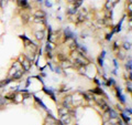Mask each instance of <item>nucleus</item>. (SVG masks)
Segmentation results:
<instances>
[{
	"mask_svg": "<svg viewBox=\"0 0 132 125\" xmlns=\"http://www.w3.org/2000/svg\"><path fill=\"white\" fill-rule=\"evenodd\" d=\"M61 122H62V124H63V125H67V124H69V123H70V116H69V114L62 115Z\"/></svg>",
	"mask_w": 132,
	"mask_h": 125,
	"instance_id": "1",
	"label": "nucleus"
},
{
	"mask_svg": "<svg viewBox=\"0 0 132 125\" xmlns=\"http://www.w3.org/2000/svg\"><path fill=\"white\" fill-rule=\"evenodd\" d=\"M22 66H23L24 70H29V68H30V62H29V60H24L23 62H22Z\"/></svg>",
	"mask_w": 132,
	"mask_h": 125,
	"instance_id": "2",
	"label": "nucleus"
},
{
	"mask_svg": "<svg viewBox=\"0 0 132 125\" xmlns=\"http://www.w3.org/2000/svg\"><path fill=\"white\" fill-rule=\"evenodd\" d=\"M68 113V110L67 107H62V109H60V114L61 115H65Z\"/></svg>",
	"mask_w": 132,
	"mask_h": 125,
	"instance_id": "3",
	"label": "nucleus"
},
{
	"mask_svg": "<svg viewBox=\"0 0 132 125\" xmlns=\"http://www.w3.org/2000/svg\"><path fill=\"white\" fill-rule=\"evenodd\" d=\"M70 96H67L66 99H65V101H64V103H65V105H66V107L67 106H69V104H70Z\"/></svg>",
	"mask_w": 132,
	"mask_h": 125,
	"instance_id": "4",
	"label": "nucleus"
},
{
	"mask_svg": "<svg viewBox=\"0 0 132 125\" xmlns=\"http://www.w3.org/2000/svg\"><path fill=\"white\" fill-rule=\"evenodd\" d=\"M35 36H36V38H38V39L42 40V39H43L44 33H43V32H36V33H35Z\"/></svg>",
	"mask_w": 132,
	"mask_h": 125,
	"instance_id": "5",
	"label": "nucleus"
},
{
	"mask_svg": "<svg viewBox=\"0 0 132 125\" xmlns=\"http://www.w3.org/2000/svg\"><path fill=\"white\" fill-rule=\"evenodd\" d=\"M20 5L25 7V6H28V2H26V0H20Z\"/></svg>",
	"mask_w": 132,
	"mask_h": 125,
	"instance_id": "6",
	"label": "nucleus"
},
{
	"mask_svg": "<svg viewBox=\"0 0 132 125\" xmlns=\"http://www.w3.org/2000/svg\"><path fill=\"white\" fill-rule=\"evenodd\" d=\"M124 48L126 49H130V44L129 43H124Z\"/></svg>",
	"mask_w": 132,
	"mask_h": 125,
	"instance_id": "7",
	"label": "nucleus"
}]
</instances>
